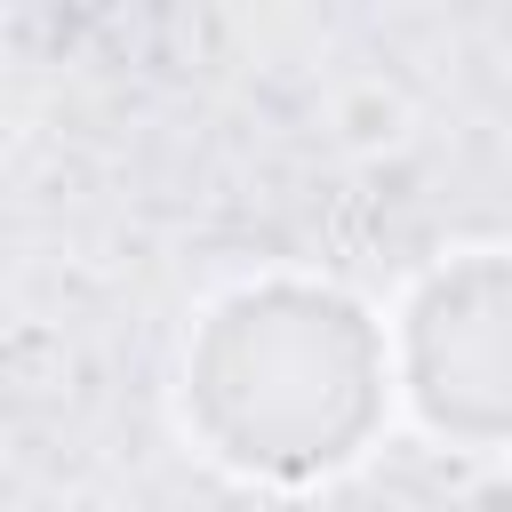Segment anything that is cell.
<instances>
[{
  "label": "cell",
  "mask_w": 512,
  "mask_h": 512,
  "mask_svg": "<svg viewBox=\"0 0 512 512\" xmlns=\"http://www.w3.org/2000/svg\"><path fill=\"white\" fill-rule=\"evenodd\" d=\"M392 392L400 408L472 456H512V248L432 256L392 320Z\"/></svg>",
  "instance_id": "obj_2"
},
{
  "label": "cell",
  "mask_w": 512,
  "mask_h": 512,
  "mask_svg": "<svg viewBox=\"0 0 512 512\" xmlns=\"http://www.w3.org/2000/svg\"><path fill=\"white\" fill-rule=\"evenodd\" d=\"M384 320L320 272L216 288L176 352V424L240 480H328L392 416Z\"/></svg>",
  "instance_id": "obj_1"
}]
</instances>
